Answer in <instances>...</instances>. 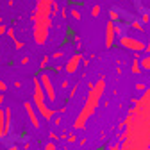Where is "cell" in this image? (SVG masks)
I'll return each mask as SVG.
<instances>
[{"instance_id":"1","label":"cell","mask_w":150,"mask_h":150,"mask_svg":"<svg viewBox=\"0 0 150 150\" xmlns=\"http://www.w3.org/2000/svg\"><path fill=\"white\" fill-rule=\"evenodd\" d=\"M104 91H105V81H104V79L97 81L95 86L88 89L86 102H84L81 112L77 115V118H75V122H73V129L79 130V129H84V127H86L88 120L95 115V111H97V107H98V102H100V98L104 97Z\"/></svg>"},{"instance_id":"2","label":"cell","mask_w":150,"mask_h":150,"mask_svg":"<svg viewBox=\"0 0 150 150\" xmlns=\"http://www.w3.org/2000/svg\"><path fill=\"white\" fill-rule=\"evenodd\" d=\"M34 93H32V102L38 109V112H40V116L43 120H52L55 116V111L52 107H48V100H47V95L43 91V86L40 82V77H34Z\"/></svg>"},{"instance_id":"3","label":"cell","mask_w":150,"mask_h":150,"mask_svg":"<svg viewBox=\"0 0 150 150\" xmlns=\"http://www.w3.org/2000/svg\"><path fill=\"white\" fill-rule=\"evenodd\" d=\"M34 22V29H32V38H34V43L43 47L48 40V34H50V27H52V20L50 16L47 18H32Z\"/></svg>"},{"instance_id":"4","label":"cell","mask_w":150,"mask_h":150,"mask_svg":"<svg viewBox=\"0 0 150 150\" xmlns=\"http://www.w3.org/2000/svg\"><path fill=\"white\" fill-rule=\"evenodd\" d=\"M118 41H120V47H123V48H127L130 52H143L146 48V43L143 40H139V38H132V36H127V34L120 36Z\"/></svg>"},{"instance_id":"5","label":"cell","mask_w":150,"mask_h":150,"mask_svg":"<svg viewBox=\"0 0 150 150\" xmlns=\"http://www.w3.org/2000/svg\"><path fill=\"white\" fill-rule=\"evenodd\" d=\"M40 82L43 86V91H45V95H47V100L48 102H55V98H57V93H55V86L52 82V77H50V73L48 71H40Z\"/></svg>"},{"instance_id":"6","label":"cell","mask_w":150,"mask_h":150,"mask_svg":"<svg viewBox=\"0 0 150 150\" xmlns=\"http://www.w3.org/2000/svg\"><path fill=\"white\" fill-rule=\"evenodd\" d=\"M54 0H36V11L32 18H47L54 13Z\"/></svg>"},{"instance_id":"7","label":"cell","mask_w":150,"mask_h":150,"mask_svg":"<svg viewBox=\"0 0 150 150\" xmlns=\"http://www.w3.org/2000/svg\"><path fill=\"white\" fill-rule=\"evenodd\" d=\"M109 16H111V20L115 22V23H118V25H125L127 29H129V23H130V20H132V14L130 13H125V11H122V9H118V7H112V9H109Z\"/></svg>"},{"instance_id":"8","label":"cell","mask_w":150,"mask_h":150,"mask_svg":"<svg viewBox=\"0 0 150 150\" xmlns=\"http://www.w3.org/2000/svg\"><path fill=\"white\" fill-rule=\"evenodd\" d=\"M23 107L27 111V116H29V122L34 129H40V112H38L34 102H23Z\"/></svg>"},{"instance_id":"9","label":"cell","mask_w":150,"mask_h":150,"mask_svg":"<svg viewBox=\"0 0 150 150\" xmlns=\"http://www.w3.org/2000/svg\"><path fill=\"white\" fill-rule=\"evenodd\" d=\"M82 55L81 54H73L71 55V57L66 61V64H64V71L68 73V75H73L75 71H77L79 70V66H81V63H82Z\"/></svg>"},{"instance_id":"10","label":"cell","mask_w":150,"mask_h":150,"mask_svg":"<svg viewBox=\"0 0 150 150\" xmlns=\"http://www.w3.org/2000/svg\"><path fill=\"white\" fill-rule=\"evenodd\" d=\"M107 150H148V146H143V145H136L129 139H123L122 145H111Z\"/></svg>"},{"instance_id":"11","label":"cell","mask_w":150,"mask_h":150,"mask_svg":"<svg viewBox=\"0 0 150 150\" xmlns=\"http://www.w3.org/2000/svg\"><path fill=\"white\" fill-rule=\"evenodd\" d=\"M115 41H116L115 23H112V20H109V22H107V27H105V47H107V48H112Z\"/></svg>"},{"instance_id":"12","label":"cell","mask_w":150,"mask_h":150,"mask_svg":"<svg viewBox=\"0 0 150 150\" xmlns=\"http://www.w3.org/2000/svg\"><path fill=\"white\" fill-rule=\"evenodd\" d=\"M134 6L139 14H150V0H134Z\"/></svg>"},{"instance_id":"13","label":"cell","mask_w":150,"mask_h":150,"mask_svg":"<svg viewBox=\"0 0 150 150\" xmlns=\"http://www.w3.org/2000/svg\"><path fill=\"white\" fill-rule=\"evenodd\" d=\"M6 134L11 136V130H13V109L6 107Z\"/></svg>"},{"instance_id":"14","label":"cell","mask_w":150,"mask_h":150,"mask_svg":"<svg viewBox=\"0 0 150 150\" xmlns=\"http://www.w3.org/2000/svg\"><path fill=\"white\" fill-rule=\"evenodd\" d=\"M7 134H6V111L0 107V139H6Z\"/></svg>"},{"instance_id":"15","label":"cell","mask_w":150,"mask_h":150,"mask_svg":"<svg viewBox=\"0 0 150 150\" xmlns=\"http://www.w3.org/2000/svg\"><path fill=\"white\" fill-rule=\"evenodd\" d=\"M129 29H134V30H138V32H145V25L141 23L139 18H132V20H130V23H129Z\"/></svg>"},{"instance_id":"16","label":"cell","mask_w":150,"mask_h":150,"mask_svg":"<svg viewBox=\"0 0 150 150\" xmlns=\"http://www.w3.org/2000/svg\"><path fill=\"white\" fill-rule=\"evenodd\" d=\"M130 71H132L134 75L141 73V64H139V59H138V57L132 59V64H130Z\"/></svg>"},{"instance_id":"17","label":"cell","mask_w":150,"mask_h":150,"mask_svg":"<svg viewBox=\"0 0 150 150\" xmlns=\"http://www.w3.org/2000/svg\"><path fill=\"white\" fill-rule=\"evenodd\" d=\"M139 64H141V70L150 71V54H148V55H145L143 59H139Z\"/></svg>"},{"instance_id":"18","label":"cell","mask_w":150,"mask_h":150,"mask_svg":"<svg viewBox=\"0 0 150 150\" xmlns=\"http://www.w3.org/2000/svg\"><path fill=\"white\" fill-rule=\"evenodd\" d=\"M70 16L73 18V20H81V18H82V16H81V13H79V9H75V7H71V9H70Z\"/></svg>"},{"instance_id":"19","label":"cell","mask_w":150,"mask_h":150,"mask_svg":"<svg viewBox=\"0 0 150 150\" xmlns=\"http://www.w3.org/2000/svg\"><path fill=\"white\" fill-rule=\"evenodd\" d=\"M48 61H50V57H48V55H45V57L41 59V64H40V71H41V70H45V68L48 66Z\"/></svg>"},{"instance_id":"20","label":"cell","mask_w":150,"mask_h":150,"mask_svg":"<svg viewBox=\"0 0 150 150\" xmlns=\"http://www.w3.org/2000/svg\"><path fill=\"white\" fill-rule=\"evenodd\" d=\"M139 20H141L143 25H146V23L150 22V14H139Z\"/></svg>"},{"instance_id":"21","label":"cell","mask_w":150,"mask_h":150,"mask_svg":"<svg viewBox=\"0 0 150 150\" xmlns=\"http://www.w3.org/2000/svg\"><path fill=\"white\" fill-rule=\"evenodd\" d=\"M45 150H57V146H55L54 141H48V143L45 145Z\"/></svg>"},{"instance_id":"22","label":"cell","mask_w":150,"mask_h":150,"mask_svg":"<svg viewBox=\"0 0 150 150\" xmlns=\"http://www.w3.org/2000/svg\"><path fill=\"white\" fill-rule=\"evenodd\" d=\"M100 11H102V9H100V6H93L91 14H93V16H98V14H100Z\"/></svg>"},{"instance_id":"23","label":"cell","mask_w":150,"mask_h":150,"mask_svg":"<svg viewBox=\"0 0 150 150\" xmlns=\"http://www.w3.org/2000/svg\"><path fill=\"white\" fill-rule=\"evenodd\" d=\"M14 48H18V50H20V48H23V41H20V40H16V38H14Z\"/></svg>"},{"instance_id":"24","label":"cell","mask_w":150,"mask_h":150,"mask_svg":"<svg viewBox=\"0 0 150 150\" xmlns=\"http://www.w3.org/2000/svg\"><path fill=\"white\" fill-rule=\"evenodd\" d=\"M66 139L70 143H75V141H77V136H75V134H66Z\"/></svg>"},{"instance_id":"25","label":"cell","mask_w":150,"mask_h":150,"mask_svg":"<svg viewBox=\"0 0 150 150\" xmlns=\"http://www.w3.org/2000/svg\"><path fill=\"white\" fill-rule=\"evenodd\" d=\"M77 89H79V84H75V86L71 88V91H70V98H71V97H75V93H77Z\"/></svg>"},{"instance_id":"26","label":"cell","mask_w":150,"mask_h":150,"mask_svg":"<svg viewBox=\"0 0 150 150\" xmlns=\"http://www.w3.org/2000/svg\"><path fill=\"white\" fill-rule=\"evenodd\" d=\"M6 89H7V84H6V82H4L2 79H0V93H4Z\"/></svg>"},{"instance_id":"27","label":"cell","mask_w":150,"mask_h":150,"mask_svg":"<svg viewBox=\"0 0 150 150\" xmlns=\"http://www.w3.org/2000/svg\"><path fill=\"white\" fill-rule=\"evenodd\" d=\"M63 57V52H54L52 54V59H61Z\"/></svg>"},{"instance_id":"28","label":"cell","mask_w":150,"mask_h":150,"mask_svg":"<svg viewBox=\"0 0 150 150\" xmlns=\"http://www.w3.org/2000/svg\"><path fill=\"white\" fill-rule=\"evenodd\" d=\"M6 32H7V27H6L4 23H0V36H4Z\"/></svg>"},{"instance_id":"29","label":"cell","mask_w":150,"mask_h":150,"mask_svg":"<svg viewBox=\"0 0 150 150\" xmlns=\"http://www.w3.org/2000/svg\"><path fill=\"white\" fill-rule=\"evenodd\" d=\"M6 34H7V36L11 38V40H14V38H16V36H14V30H13V29H7V32H6Z\"/></svg>"},{"instance_id":"30","label":"cell","mask_w":150,"mask_h":150,"mask_svg":"<svg viewBox=\"0 0 150 150\" xmlns=\"http://www.w3.org/2000/svg\"><path fill=\"white\" fill-rule=\"evenodd\" d=\"M136 89H138V91H141V93H143V91H145V89H146V86H145V84H136Z\"/></svg>"},{"instance_id":"31","label":"cell","mask_w":150,"mask_h":150,"mask_svg":"<svg viewBox=\"0 0 150 150\" xmlns=\"http://www.w3.org/2000/svg\"><path fill=\"white\" fill-rule=\"evenodd\" d=\"M61 16H63V18H68V11H66V9H64V7H63V9H61Z\"/></svg>"},{"instance_id":"32","label":"cell","mask_w":150,"mask_h":150,"mask_svg":"<svg viewBox=\"0 0 150 150\" xmlns=\"http://www.w3.org/2000/svg\"><path fill=\"white\" fill-rule=\"evenodd\" d=\"M6 150H20V148H18V146H16V145H11V146H7V148H6Z\"/></svg>"},{"instance_id":"33","label":"cell","mask_w":150,"mask_h":150,"mask_svg":"<svg viewBox=\"0 0 150 150\" xmlns=\"http://www.w3.org/2000/svg\"><path fill=\"white\" fill-rule=\"evenodd\" d=\"M29 63H30V59H29V57H23V59H22V64H29Z\"/></svg>"},{"instance_id":"34","label":"cell","mask_w":150,"mask_h":150,"mask_svg":"<svg viewBox=\"0 0 150 150\" xmlns=\"http://www.w3.org/2000/svg\"><path fill=\"white\" fill-rule=\"evenodd\" d=\"M145 52H146V54H150V40L146 41V48H145Z\"/></svg>"},{"instance_id":"35","label":"cell","mask_w":150,"mask_h":150,"mask_svg":"<svg viewBox=\"0 0 150 150\" xmlns=\"http://www.w3.org/2000/svg\"><path fill=\"white\" fill-rule=\"evenodd\" d=\"M2 104H4V93H0V107H2Z\"/></svg>"},{"instance_id":"36","label":"cell","mask_w":150,"mask_h":150,"mask_svg":"<svg viewBox=\"0 0 150 150\" xmlns=\"http://www.w3.org/2000/svg\"><path fill=\"white\" fill-rule=\"evenodd\" d=\"M14 88H16V89H20V88H22V82H18V81H16V82H14Z\"/></svg>"},{"instance_id":"37","label":"cell","mask_w":150,"mask_h":150,"mask_svg":"<svg viewBox=\"0 0 150 150\" xmlns=\"http://www.w3.org/2000/svg\"><path fill=\"white\" fill-rule=\"evenodd\" d=\"M0 23H2V18H0Z\"/></svg>"},{"instance_id":"38","label":"cell","mask_w":150,"mask_h":150,"mask_svg":"<svg viewBox=\"0 0 150 150\" xmlns=\"http://www.w3.org/2000/svg\"><path fill=\"white\" fill-rule=\"evenodd\" d=\"M148 150H150V145H148Z\"/></svg>"}]
</instances>
